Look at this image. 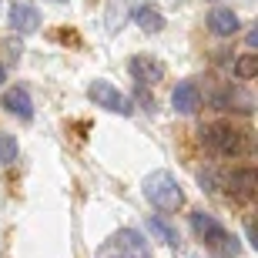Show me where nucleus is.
Instances as JSON below:
<instances>
[{
	"label": "nucleus",
	"instance_id": "dca6fc26",
	"mask_svg": "<svg viewBox=\"0 0 258 258\" xmlns=\"http://www.w3.org/2000/svg\"><path fill=\"white\" fill-rule=\"evenodd\" d=\"M17 138L14 134H0V164H14L17 161Z\"/></svg>",
	"mask_w": 258,
	"mask_h": 258
},
{
	"label": "nucleus",
	"instance_id": "9b49d317",
	"mask_svg": "<svg viewBox=\"0 0 258 258\" xmlns=\"http://www.w3.org/2000/svg\"><path fill=\"white\" fill-rule=\"evenodd\" d=\"M208 27H211L215 37H235L238 27H241V20H238V14H235L231 7H215L208 14Z\"/></svg>",
	"mask_w": 258,
	"mask_h": 258
},
{
	"label": "nucleus",
	"instance_id": "6e6552de",
	"mask_svg": "<svg viewBox=\"0 0 258 258\" xmlns=\"http://www.w3.org/2000/svg\"><path fill=\"white\" fill-rule=\"evenodd\" d=\"M0 107H4L7 114L20 117V121H30V117H34V101H30L27 87H7V91L0 94Z\"/></svg>",
	"mask_w": 258,
	"mask_h": 258
},
{
	"label": "nucleus",
	"instance_id": "f8f14e48",
	"mask_svg": "<svg viewBox=\"0 0 258 258\" xmlns=\"http://www.w3.org/2000/svg\"><path fill=\"white\" fill-rule=\"evenodd\" d=\"M215 107H218V111H238V114H251V94H245L241 87H225L221 94H215Z\"/></svg>",
	"mask_w": 258,
	"mask_h": 258
},
{
	"label": "nucleus",
	"instance_id": "20e7f679",
	"mask_svg": "<svg viewBox=\"0 0 258 258\" xmlns=\"http://www.w3.org/2000/svg\"><path fill=\"white\" fill-rule=\"evenodd\" d=\"M101 258H151V245L144 241L141 231L134 228H121L104 241Z\"/></svg>",
	"mask_w": 258,
	"mask_h": 258
},
{
	"label": "nucleus",
	"instance_id": "4468645a",
	"mask_svg": "<svg viewBox=\"0 0 258 258\" xmlns=\"http://www.w3.org/2000/svg\"><path fill=\"white\" fill-rule=\"evenodd\" d=\"M134 20H138V27L144 30V34H161L164 30V14L154 7H138L134 10Z\"/></svg>",
	"mask_w": 258,
	"mask_h": 258
},
{
	"label": "nucleus",
	"instance_id": "7ed1b4c3",
	"mask_svg": "<svg viewBox=\"0 0 258 258\" xmlns=\"http://www.w3.org/2000/svg\"><path fill=\"white\" fill-rule=\"evenodd\" d=\"M141 188H144V198L158 211H178L184 205V188L171 171H151Z\"/></svg>",
	"mask_w": 258,
	"mask_h": 258
},
{
	"label": "nucleus",
	"instance_id": "39448f33",
	"mask_svg": "<svg viewBox=\"0 0 258 258\" xmlns=\"http://www.w3.org/2000/svg\"><path fill=\"white\" fill-rule=\"evenodd\" d=\"M87 97H91L97 107L111 111V114H124V117H131V114H134L131 97L121 94V91H117L111 81H91V87H87Z\"/></svg>",
	"mask_w": 258,
	"mask_h": 258
},
{
	"label": "nucleus",
	"instance_id": "2eb2a0df",
	"mask_svg": "<svg viewBox=\"0 0 258 258\" xmlns=\"http://www.w3.org/2000/svg\"><path fill=\"white\" fill-rule=\"evenodd\" d=\"M255 74H258V57L255 54H241V57L235 60V77H238V81H251Z\"/></svg>",
	"mask_w": 258,
	"mask_h": 258
},
{
	"label": "nucleus",
	"instance_id": "9d476101",
	"mask_svg": "<svg viewBox=\"0 0 258 258\" xmlns=\"http://www.w3.org/2000/svg\"><path fill=\"white\" fill-rule=\"evenodd\" d=\"M171 104H174L178 114H195L201 107V87L195 84V81H181L171 94Z\"/></svg>",
	"mask_w": 258,
	"mask_h": 258
},
{
	"label": "nucleus",
	"instance_id": "0eeeda50",
	"mask_svg": "<svg viewBox=\"0 0 258 258\" xmlns=\"http://www.w3.org/2000/svg\"><path fill=\"white\" fill-rule=\"evenodd\" d=\"M255 188H258L255 168H238V171H231L228 178H225V191L235 201H251L255 198Z\"/></svg>",
	"mask_w": 258,
	"mask_h": 258
},
{
	"label": "nucleus",
	"instance_id": "ddd939ff",
	"mask_svg": "<svg viewBox=\"0 0 258 258\" xmlns=\"http://www.w3.org/2000/svg\"><path fill=\"white\" fill-rule=\"evenodd\" d=\"M148 228H151V235L158 241H164L168 248H181V235H178V228H174L168 218H161V215H148Z\"/></svg>",
	"mask_w": 258,
	"mask_h": 258
},
{
	"label": "nucleus",
	"instance_id": "f3484780",
	"mask_svg": "<svg viewBox=\"0 0 258 258\" xmlns=\"http://www.w3.org/2000/svg\"><path fill=\"white\" fill-rule=\"evenodd\" d=\"M4 81H7V71H4V67H0V87H4Z\"/></svg>",
	"mask_w": 258,
	"mask_h": 258
},
{
	"label": "nucleus",
	"instance_id": "a211bd4d",
	"mask_svg": "<svg viewBox=\"0 0 258 258\" xmlns=\"http://www.w3.org/2000/svg\"><path fill=\"white\" fill-rule=\"evenodd\" d=\"M54 4H67V0H54Z\"/></svg>",
	"mask_w": 258,
	"mask_h": 258
},
{
	"label": "nucleus",
	"instance_id": "423d86ee",
	"mask_svg": "<svg viewBox=\"0 0 258 258\" xmlns=\"http://www.w3.org/2000/svg\"><path fill=\"white\" fill-rule=\"evenodd\" d=\"M127 71H131V77L138 81V87H151V84H158V81H164V64L158 57H151V54H134Z\"/></svg>",
	"mask_w": 258,
	"mask_h": 258
},
{
	"label": "nucleus",
	"instance_id": "f257e3e1",
	"mask_svg": "<svg viewBox=\"0 0 258 258\" xmlns=\"http://www.w3.org/2000/svg\"><path fill=\"white\" fill-rule=\"evenodd\" d=\"M201 141L208 144L215 154L221 158H241L251 151V134L245 127L231 124V121H215V124L201 127Z\"/></svg>",
	"mask_w": 258,
	"mask_h": 258
},
{
	"label": "nucleus",
	"instance_id": "f03ea898",
	"mask_svg": "<svg viewBox=\"0 0 258 258\" xmlns=\"http://www.w3.org/2000/svg\"><path fill=\"white\" fill-rule=\"evenodd\" d=\"M191 231L218 258H238V251H241L238 238H235V235H231L215 215H208V211H195V215H191Z\"/></svg>",
	"mask_w": 258,
	"mask_h": 258
},
{
	"label": "nucleus",
	"instance_id": "1a4fd4ad",
	"mask_svg": "<svg viewBox=\"0 0 258 258\" xmlns=\"http://www.w3.org/2000/svg\"><path fill=\"white\" fill-rule=\"evenodd\" d=\"M10 27H14V34H34V30L40 27V10L30 7V4H10Z\"/></svg>",
	"mask_w": 258,
	"mask_h": 258
}]
</instances>
